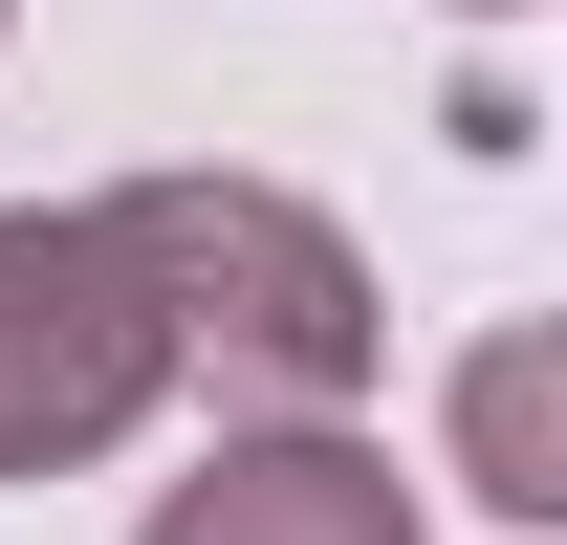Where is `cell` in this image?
<instances>
[{
  "label": "cell",
  "instance_id": "1",
  "mask_svg": "<svg viewBox=\"0 0 567 545\" xmlns=\"http://www.w3.org/2000/svg\"><path fill=\"white\" fill-rule=\"evenodd\" d=\"M87 240L132 263L153 306V371L218 393L240 436H350V393L393 371V306H371L350 218L284 197V175H110Z\"/></svg>",
  "mask_w": 567,
  "mask_h": 545
},
{
  "label": "cell",
  "instance_id": "2",
  "mask_svg": "<svg viewBox=\"0 0 567 545\" xmlns=\"http://www.w3.org/2000/svg\"><path fill=\"white\" fill-rule=\"evenodd\" d=\"M153 393H175V371H153V306H132V263L87 240V197H0V480L132 459Z\"/></svg>",
  "mask_w": 567,
  "mask_h": 545
},
{
  "label": "cell",
  "instance_id": "3",
  "mask_svg": "<svg viewBox=\"0 0 567 545\" xmlns=\"http://www.w3.org/2000/svg\"><path fill=\"white\" fill-rule=\"evenodd\" d=\"M132 545H415V480L371 436H218L197 480H153Z\"/></svg>",
  "mask_w": 567,
  "mask_h": 545
},
{
  "label": "cell",
  "instance_id": "4",
  "mask_svg": "<svg viewBox=\"0 0 567 545\" xmlns=\"http://www.w3.org/2000/svg\"><path fill=\"white\" fill-rule=\"evenodd\" d=\"M458 480H481L502 524H567V459H546V328H502L458 371Z\"/></svg>",
  "mask_w": 567,
  "mask_h": 545
},
{
  "label": "cell",
  "instance_id": "5",
  "mask_svg": "<svg viewBox=\"0 0 567 545\" xmlns=\"http://www.w3.org/2000/svg\"><path fill=\"white\" fill-rule=\"evenodd\" d=\"M0 22H22V0H0Z\"/></svg>",
  "mask_w": 567,
  "mask_h": 545
}]
</instances>
